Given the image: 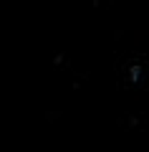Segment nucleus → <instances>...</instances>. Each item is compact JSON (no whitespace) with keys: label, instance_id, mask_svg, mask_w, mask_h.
<instances>
[{"label":"nucleus","instance_id":"1","mask_svg":"<svg viewBox=\"0 0 149 152\" xmlns=\"http://www.w3.org/2000/svg\"><path fill=\"white\" fill-rule=\"evenodd\" d=\"M139 76H142V69H139V66H132V74H129V79H132V81H139Z\"/></svg>","mask_w":149,"mask_h":152}]
</instances>
